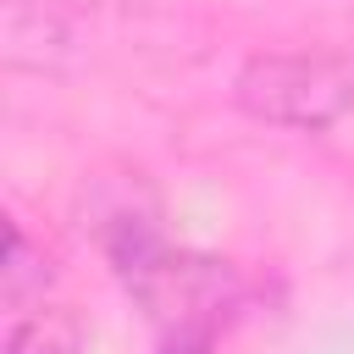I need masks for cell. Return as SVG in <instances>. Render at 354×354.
<instances>
[{
	"instance_id": "6da1fadb",
	"label": "cell",
	"mask_w": 354,
	"mask_h": 354,
	"mask_svg": "<svg viewBox=\"0 0 354 354\" xmlns=\"http://www.w3.org/2000/svg\"><path fill=\"white\" fill-rule=\"evenodd\" d=\"M249 116L277 127H332L354 111V66L337 55H254L238 77Z\"/></svg>"
},
{
	"instance_id": "3957f363",
	"label": "cell",
	"mask_w": 354,
	"mask_h": 354,
	"mask_svg": "<svg viewBox=\"0 0 354 354\" xmlns=\"http://www.w3.org/2000/svg\"><path fill=\"white\" fill-rule=\"evenodd\" d=\"M44 282H50V260L33 254V238L22 221H11L6 232V266H0V299L11 315L33 310V299H44Z\"/></svg>"
},
{
	"instance_id": "7a4b0ae2",
	"label": "cell",
	"mask_w": 354,
	"mask_h": 354,
	"mask_svg": "<svg viewBox=\"0 0 354 354\" xmlns=\"http://www.w3.org/2000/svg\"><path fill=\"white\" fill-rule=\"evenodd\" d=\"M6 354H83V326L61 304H33L11 321Z\"/></svg>"
}]
</instances>
